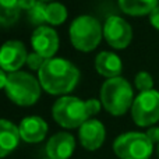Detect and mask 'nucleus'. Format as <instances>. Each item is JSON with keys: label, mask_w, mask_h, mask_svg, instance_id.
Wrapping results in <instances>:
<instances>
[{"label": "nucleus", "mask_w": 159, "mask_h": 159, "mask_svg": "<svg viewBox=\"0 0 159 159\" xmlns=\"http://www.w3.org/2000/svg\"><path fill=\"white\" fill-rule=\"evenodd\" d=\"M42 88L53 95H66L71 92L80 81V70L74 63L64 57L46 59L38 71Z\"/></svg>", "instance_id": "obj_1"}, {"label": "nucleus", "mask_w": 159, "mask_h": 159, "mask_svg": "<svg viewBox=\"0 0 159 159\" xmlns=\"http://www.w3.org/2000/svg\"><path fill=\"white\" fill-rule=\"evenodd\" d=\"M102 106L113 116H121L133 106L134 91L123 77L106 78L101 87Z\"/></svg>", "instance_id": "obj_2"}, {"label": "nucleus", "mask_w": 159, "mask_h": 159, "mask_svg": "<svg viewBox=\"0 0 159 159\" xmlns=\"http://www.w3.org/2000/svg\"><path fill=\"white\" fill-rule=\"evenodd\" d=\"M73 46L82 52H91L99 45L103 35V27L98 18L89 14H81L71 21L69 28Z\"/></svg>", "instance_id": "obj_3"}, {"label": "nucleus", "mask_w": 159, "mask_h": 159, "mask_svg": "<svg viewBox=\"0 0 159 159\" xmlns=\"http://www.w3.org/2000/svg\"><path fill=\"white\" fill-rule=\"evenodd\" d=\"M41 82L35 75L28 71L8 73L7 84H6V93L7 96L20 106H30L34 105L41 96Z\"/></svg>", "instance_id": "obj_4"}, {"label": "nucleus", "mask_w": 159, "mask_h": 159, "mask_svg": "<svg viewBox=\"0 0 159 159\" xmlns=\"http://www.w3.org/2000/svg\"><path fill=\"white\" fill-rule=\"evenodd\" d=\"M52 116L56 123L64 129L81 127L88 119H91L85 101L73 95H63L56 99L52 106Z\"/></svg>", "instance_id": "obj_5"}, {"label": "nucleus", "mask_w": 159, "mask_h": 159, "mask_svg": "<svg viewBox=\"0 0 159 159\" xmlns=\"http://www.w3.org/2000/svg\"><path fill=\"white\" fill-rule=\"evenodd\" d=\"M113 151L120 159H149L154 144L145 133L127 131L115 140Z\"/></svg>", "instance_id": "obj_6"}, {"label": "nucleus", "mask_w": 159, "mask_h": 159, "mask_svg": "<svg viewBox=\"0 0 159 159\" xmlns=\"http://www.w3.org/2000/svg\"><path fill=\"white\" fill-rule=\"evenodd\" d=\"M131 117L140 127H148L159 120V91L149 89L140 92L131 106Z\"/></svg>", "instance_id": "obj_7"}, {"label": "nucleus", "mask_w": 159, "mask_h": 159, "mask_svg": "<svg viewBox=\"0 0 159 159\" xmlns=\"http://www.w3.org/2000/svg\"><path fill=\"white\" fill-rule=\"evenodd\" d=\"M103 36L115 49H124L133 39V28L120 16H109L103 24Z\"/></svg>", "instance_id": "obj_8"}, {"label": "nucleus", "mask_w": 159, "mask_h": 159, "mask_svg": "<svg viewBox=\"0 0 159 159\" xmlns=\"http://www.w3.org/2000/svg\"><path fill=\"white\" fill-rule=\"evenodd\" d=\"M27 48L18 39H8L0 46V69L4 71H18L27 63Z\"/></svg>", "instance_id": "obj_9"}, {"label": "nucleus", "mask_w": 159, "mask_h": 159, "mask_svg": "<svg viewBox=\"0 0 159 159\" xmlns=\"http://www.w3.org/2000/svg\"><path fill=\"white\" fill-rule=\"evenodd\" d=\"M31 45L34 50L43 56L45 59L55 57L59 49V35L52 27L42 25V27L35 28V31L32 32Z\"/></svg>", "instance_id": "obj_10"}, {"label": "nucleus", "mask_w": 159, "mask_h": 159, "mask_svg": "<svg viewBox=\"0 0 159 159\" xmlns=\"http://www.w3.org/2000/svg\"><path fill=\"white\" fill-rule=\"evenodd\" d=\"M80 143L88 151H95L101 148L106 137V130L101 120L98 119H88L78 131Z\"/></svg>", "instance_id": "obj_11"}, {"label": "nucleus", "mask_w": 159, "mask_h": 159, "mask_svg": "<svg viewBox=\"0 0 159 159\" xmlns=\"http://www.w3.org/2000/svg\"><path fill=\"white\" fill-rule=\"evenodd\" d=\"M75 149V140L67 131L53 134L46 143V155L49 159H69Z\"/></svg>", "instance_id": "obj_12"}, {"label": "nucleus", "mask_w": 159, "mask_h": 159, "mask_svg": "<svg viewBox=\"0 0 159 159\" xmlns=\"http://www.w3.org/2000/svg\"><path fill=\"white\" fill-rule=\"evenodd\" d=\"M20 135L21 140L30 144L41 143L48 134V123L41 116H27L20 121Z\"/></svg>", "instance_id": "obj_13"}, {"label": "nucleus", "mask_w": 159, "mask_h": 159, "mask_svg": "<svg viewBox=\"0 0 159 159\" xmlns=\"http://www.w3.org/2000/svg\"><path fill=\"white\" fill-rule=\"evenodd\" d=\"M21 140L18 126L7 119H0V158L10 155Z\"/></svg>", "instance_id": "obj_14"}, {"label": "nucleus", "mask_w": 159, "mask_h": 159, "mask_svg": "<svg viewBox=\"0 0 159 159\" xmlns=\"http://www.w3.org/2000/svg\"><path fill=\"white\" fill-rule=\"evenodd\" d=\"M95 69L103 77L113 78L121 74L123 63H121V59L115 52L102 50L95 56Z\"/></svg>", "instance_id": "obj_15"}, {"label": "nucleus", "mask_w": 159, "mask_h": 159, "mask_svg": "<svg viewBox=\"0 0 159 159\" xmlns=\"http://www.w3.org/2000/svg\"><path fill=\"white\" fill-rule=\"evenodd\" d=\"M121 11L130 16H144L159 6V0H117Z\"/></svg>", "instance_id": "obj_16"}, {"label": "nucleus", "mask_w": 159, "mask_h": 159, "mask_svg": "<svg viewBox=\"0 0 159 159\" xmlns=\"http://www.w3.org/2000/svg\"><path fill=\"white\" fill-rule=\"evenodd\" d=\"M18 0H0V25H13L20 17Z\"/></svg>", "instance_id": "obj_17"}, {"label": "nucleus", "mask_w": 159, "mask_h": 159, "mask_svg": "<svg viewBox=\"0 0 159 159\" xmlns=\"http://www.w3.org/2000/svg\"><path fill=\"white\" fill-rule=\"evenodd\" d=\"M67 7L63 3L50 2L46 6V22L50 25L63 24L67 18Z\"/></svg>", "instance_id": "obj_18"}, {"label": "nucleus", "mask_w": 159, "mask_h": 159, "mask_svg": "<svg viewBox=\"0 0 159 159\" xmlns=\"http://www.w3.org/2000/svg\"><path fill=\"white\" fill-rule=\"evenodd\" d=\"M46 6H48V3L38 0L36 4L27 11L28 22L32 25H36V28L42 27L46 22Z\"/></svg>", "instance_id": "obj_19"}, {"label": "nucleus", "mask_w": 159, "mask_h": 159, "mask_svg": "<svg viewBox=\"0 0 159 159\" xmlns=\"http://www.w3.org/2000/svg\"><path fill=\"white\" fill-rule=\"evenodd\" d=\"M134 85L140 92L154 89V78L148 71H138L134 78Z\"/></svg>", "instance_id": "obj_20"}, {"label": "nucleus", "mask_w": 159, "mask_h": 159, "mask_svg": "<svg viewBox=\"0 0 159 159\" xmlns=\"http://www.w3.org/2000/svg\"><path fill=\"white\" fill-rule=\"evenodd\" d=\"M46 61V59L43 57V56H41L39 53H36L35 50L31 53H28V57H27V66L30 67L31 70H36V71H39L41 70V67L43 66V63Z\"/></svg>", "instance_id": "obj_21"}, {"label": "nucleus", "mask_w": 159, "mask_h": 159, "mask_svg": "<svg viewBox=\"0 0 159 159\" xmlns=\"http://www.w3.org/2000/svg\"><path fill=\"white\" fill-rule=\"evenodd\" d=\"M85 105H87V109H88V115H89V117L92 119V116H95L99 113L101 106H102V102L99 101L98 98H89L85 101Z\"/></svg>", "instance_id": "obj_22"}, {"label": "nucleus", "mask_w": 159, "mask_h": 159, "mask_svg": "<svg viewBox=\"0 0 159 159\" xmlns=\"http://www.w3.org/2000/svg\"><path fill=\"white\" fill-rule=\"evenodd\" d=\"M145 134L152 144H159V127H149Z\"/></svg>", "instance_id": "obj_23"}, {"label": "nucleus", "mask_w": 159, "mask_h": 159, "mask_svg": "<svg viewBox=\"0 0 159 159\" xmlns=\"http://www.w3.org/2000/svg\"><path fill=\"white\" fill-rule=\"evenodd\" d=\"M149 22H151L152 27L157 28L159 31V6L151 11V14H149Z\"/></svg>", "instance_id": "obj_24"}, {"label": "nucleus", "mask_w": 159, "mask_h": 159, "mask_svg": "<svg viewBox=\"0 0 159 159\" xmlns=\"http://www.w3.org/2000/svg\"><path fill=\"white\" fill-rule=\"evenodd\" d=\"M38 0H18V4H20V8L24 11H28L30 8H32L36 4Z\"/></svg>", "instance_id": "obj_25"}, {"label": "nucleus", "mask_w": 159, "mask_h": 159, "mask_svg": "<svg viewBox=\"0 0 159 159\" xmlns=\"http://www.w3.org/2000/svg\"><path fill=\"white\" fill-rule=\"evenodd\" d=\"M7 77H8V74H6L4 70L0 69V89H2V88H6V84H7Z\"/></svg>", "instance_id": "obj_26"}, {"label": "nucleus", "mask_w": 159, "mask_h": 159, "mask_svg": "<svg viewBox=\"0 0 159 159\" xmlns=\"http://www.w3.org/2000/svg\"><path fill=\"white\" fill-rule=\"evenodd\" d=\"M42 2H45V3H46V2H53V0H42Z\"/></svg>", "instance_id": "obj_27"}, {"label": "nucleus", "mask_w": 159, "mask_h": 159, "mask_svg": "<svg viewBox=\"0 0 159 159\" xmlns=\"http://www.w3.org/2000/svg\"><path fill=\"white\" fill-rule=\"evenodd\" d=\"M158 155H159V144H158Z\"/></svg>", "instance_id": "obj_28"}, {"label": "nucleus", "mask_w": 159, "mask_h": 159, "mask_svg": "<svg viewBox=\"0 0 159 159\" xmlns=\"http://www.w3.org/2000/svg\"><path fill=\"white\" fill-rule=\"evenodd\" d=\"M48 159H49V158H48Z\"/></svg>", "instance_id": "obj_29"}]
</instances>
